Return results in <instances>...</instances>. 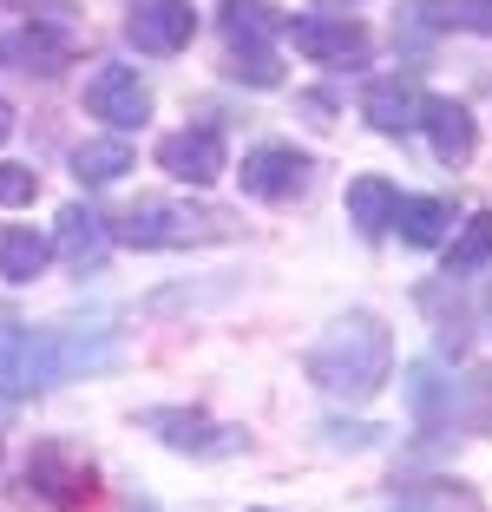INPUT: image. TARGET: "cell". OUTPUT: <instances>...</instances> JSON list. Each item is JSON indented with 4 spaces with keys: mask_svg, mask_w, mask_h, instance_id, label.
<instances>
[{
    "mask_svg": "<svg viewBox=\"0 0 492 512\" xmlns=\"http://www.w3.org/2000/svg\"><path fill=\"white\" fill-rule=\"evenodd\" d=\"M125 171H132V145H125V138H86V145L73 151L79 184H119Z\"/></svg>",
    "mask_w": 492,
    "mask_h": 512,
    "instance_id": "cell-18",
    "label": "cell"
},
{
    "mask_svg": "<svg viewBox=\"0 0 492 512\" xmlns=\"http://www.w3.org/2000/svg\"><path fill=\"white\" fill-rule=\"evenodd\" d=\"M269 33H283L276 7H263V0H230L224 7V46H269Z\"/></svg>",
    "mask_w": 492,
    "mask_h": 512,
    "instance_id": "cell-19",
    "label": "cell"
},
{
    "mask_svg": "<svg viewBox=\"0 0 492 512\" xmlns=\"http://www.w3.org/2000/svg\"><path fill=\"white\" fill-rule=\"evenodd\" d=\"M486 263H492V211H479V217H466L460 237H453L447 276H473V270H486Z\"/></svg>",
    "mask_w": 492,
    "mask_h": 512,
    "instance_id": "cell-20",
    "label": "cell"
},
{
    "mask_svg": "<svg viewBox=\"0 0 492 512\" xmlns=\"http://www.w3.org/2000/svg\"><path fill=\"white\" fill-rule=\"evenodd\" d=\"M283 33L296 40V53H309L322 66H368V53H374L368 27L348 14H296V20H283Z\"/></svg>",
    "mask_w": 492,
    "mask_h": 512,
    "instance_id": "cell-4",
    "label": "cell"
},
{
    "mask_svg": "<svg viewBox=\"0 0 492 512\" xmlns=\"http://www.w3.org/2000/svg\"><path fill=\"white\" fill-rule=\"evenodd\" d=\"M0 7H20V14H40V20H60V14H79V0H0Z\"/></svg>",
    "mask_w": 492,
    "mask_h": 512,
    "instance_id": "cell-25",
    "label": "cell"
},
{
    "mask_svg": "<svg viewBox=\"0 0 492 512\" xmlns=\"http://www.w3.org/2000/svg\"><path fill=\"white\" fill-rule=\"evenodd\" d=\"M420 125H427V145L440 165H466L473 158L479 132H473V112L460 99H420Z\"/></svg>",
    "mask_w": 492,
    "mask_h": 512,
    "instance_id": "cell-10",
    "label": "cell"
},
{
    "mask_svg": "<svg viewBox=\"0 0 492 512\" xmlns=\"http://www.w3.org/2000/svg\"><path fill=\"white\" fill-rule=\"evenodd\" d=\"M158 165L171 171L178 184H217V178H224V138L210 132V125H197V132H171V138H158Z\"/></svg>",
    "mask_w": 492,
    "mask_h": 512,
    "instance_id": "cell-9",
    "label": "cell"
},
{
    "mask_svg": "<svg viewBox=\"0 0 492 512\" xmlns=\"http://www.w3.org/2000/svg\"><path fill=\"white\" fill-rule=\"evenodd\" d=\"M66 60H73V46H66L53 27H14V33H0V66H7V73L53 79Z\"/></svg>",
    "mask_w": 492,
    "mask_h": 512,
    "instance_id": "cell-11",
    "label": "cell"
},
{
    "mask_svg": "<svg viewBox=\"0 0 492 512\" xmlns=\"http://www.w3.org/2000/svg\"><path fill=\"white\" fill-rule=\"evenodd\" d=\"M7 132H14V106H0V138H7Z\"/></svg>",
    "mask_w": 492,
    "mask_h": 512,
    "instance_id": "cell-26",
    "label": "cell"
},
{
    "mask_svg": "<svg viewBox=\"0 0 492 512\" xmlns=\"http://www.w3.org/2000/svg\"><path fill=\"white\" fill-rule=\"evenodd\" d=\"M151 434H158L164 447H178V453H204V460H224V453L243 447L237 427H217L210 414H191V407H158V414H151Z\"/></svg>",
    "mask_w": 492,
    "mask_h": 512,
    "instance_id": "cell-7",
    "label": "cell"
},
{
    "mask_svg": "<svg viewBox=\"0 0 492 512\" xmlns=\"http://www.w3.org/2000/svg\"><path fill=\"white\" fill-rule=\"evenodd\" d=\"M414 14L440 20V27H466V33H492V0H440V7H414Z\"/></svg>",
    "mask_w": 492,
    "mask_h": 512,
    "instance_id": "cell-23",
    "label": "cell"
},
{
    "mask_svg": "<svg viewBox=\"0 0 492 512\" xmlns=\"http://www.w3.org/2000/svg\"><path fill=\"white\" fill-rule=\"evenodd\" d=\"M361 112L374 119V132H414L420 125V92L407 86V79H381V86H368Z\"/></svg>",
    "mask_w": 492,
    "mask_h": 512,
    "instance_id": "cell-16",
    "label": "cell"
},
{
    "mask_svg": "<svg viewBox=\"0 0 492 512\" xmlns=\"http://www.w3.org/2000/svg\"><path fill=\"white\" fill-rule=\"evenodd\" d=\"M394 204H401V191H394L388 178H355L348 184V224H355L368 243L394 230Z\"/></svg>",
    "mask_w": 492,
    "mask_h": 512,
    "instance_id": "cell-14",
    "label": "cell"
},
{
    "mask_svg": "<svg viewBox=\"0 0 492 512\" xmlns=\"http://www.w3.org/2000/svg\"><path fill=\"white\" fill-rule=\"evenodd\" d=\"M53 250H60L73 270H99L105 250H112V230H105L99 211H86V204H66V211H60V230H53Z\"/></svg>",
    "mask_w": 492,
    "mask_h": 512,
    "instance_id": "cell-12",
    "label": "cell"
},
{
    "mask_svg": "<svg viewBox=\"0 0 492 512\" xmlns=\"http://www.w3.org/2000/svg\"><path fill=\"white\" fill-rule=\"evenodd\" d=\"M230 79H243V86H283V66H276V53L269 46H230Z\"/></svg>",
    "mask_w": 492,
    "mask_h": 512,
    "instance_id": "cell-22",
    "label": "cell"
},
{
    "mask_svg": "<svg viewBox=\"0 0 492 512\" xmlns=\"http://www.w3.org/2000/svg\"><path fill=\"white\" fill-rule=\"evenodd\" d=\"M191 33H197V14L184 0H138L132 20H125V40L138 53H178V46H191Z\"/></svg>",
    "mask_w": 492,
    "mask_h": 512,
    "instance_id": "cell-8",
    "label": "cell"
},
{
    "mask_svg": "<svg viewBox=\"0 0 492 512\" xmlns=\"http://www.w3.org/2000/svg\"><path fill=\"white\" fill-rule=\"evenodd\" d=\"M230 211H210V204H171V197H138L125 211L119 237L138 250H184V243H217L230 237Z\"/></svg>",
    "mask_w": 492,
    "mask_h": 512,
    "instance_id": "cell-2",
    "label": "cell"
},
{
    "mask_svg": "<svg viewBox=\"0 0 492 512\" xmlns=\"http://www.w3.org/2000/svg\"><path fill=\"white\" fill-rule=\"evenodd\" d=\"M328 7H355V0H328Z\"/></svg>",
    "mask_w": 492,
    "mask_h": 512,
    "instance_id": "cell-27",
    "label": "cell"
},
{
    "mask_svg": "<svg viewBox=\"0 0 492 512\" xmlns=\"http://www.w3.org/2000/svg\"><path fill=\"white\" fill-rule=\"evenodd\" d=\"M388 368H394V335H388V322L368 316V309L342 316L309 355V381L322 394H335V401H368V394H381Z\"/></svg>",
    "mask_w": 492,
    "mask_h": 512,
    "instance_id": "cell-1",
    "label": "cell"
},
{
    "mask_svg": "<svg viewBox=\"0 0 492 512\" xmlns=\"http://www.w3.org/2000/svg\"><path fill=\"white\" fill-rule=\"evenodd\" d=\"M407 401H414V414L427 427H440L453 414V381H440L427 362H420V368H407Z\"/></svg>",
    "mask_w": 492,
    "mask_h": 512,
    "instance_id": "cell-21",
    "label": "cell"
},
{
    "mask_svg": "<svg viewBox=\"0 0 492 512\" xmlns=\"http://www.w3.org/2000/svg\"><path fill=\"white\" fill-rule=\"evenodd\" d=\"M86 112L105 119L112 132L145 125L151 119V92H145V79H138V66H99V73L86 79Z\"/></svg>",
    "mask_w": 492,
    "mask_h": 512,
    "instance_id": "cell-5",
    "label": "cell"
},
{
    "mask_svg": "<svg viewBox=\"0 0 492 512\" xmlns=\"http://www.w3.org/2000/svg\"><path fill=\"white\" fill-rule=\"evenodd\" d=\"M394 230H401V243H414V250H433V243H447V230H453V204L447 197H401V204H394Z\"/></svg>",
    "mask_w": 492,
    "mask_h": 512,
    "instance_id": "cell-15",
    "label": "cell"
},
{
    "mask_svg": "<svg viewBox=\"0 0 492 512\" xmlns=\"http://www.w3.org/2000/svg\"><path fill=\"white\" fill-rule=\"evenodd\" d=\"M20 480H27V493L46 499V506H86V499L99 493V473H92V460H86L79 447H66V440H40V447L27 453Z\"/></svg>",
    "mask_w": 492,
    "mask_h": 512,
    "instance_id": "cell-3",
    "label": "cell"
},
{
    "mask_svg": "<svg viewBox=\"0 0 492 512\" xmlns=\"http://www.w3.org/2000/svg\"><path fill=\"white\" fill-rule=\"evenodd\" d=\"M33 197H40L33 165H0V204H33Z\"/></svg>",
    "mask_w": 492,
    "mask_h": 512,
    "instance_id": "cell-24",
    "label": "cell"
},
{
    "mask_svg": "<svg viewBox=\"0 0 492 512\" xmlns=\"http://www.w3.org/2000/svg\"><path fill=\"white\" fill-rule=\"evenodd\" d=\"M309 158H302L296 145H256L250 158H243V191L250 197H263V204H289V197H302L309 191Z\"/></svg>",
    "mask_w": 492,
    "mask_h": 512,
    "instance_id": "cell-6",
    "label": "cell"
},
{
    "mask_svg": "<svg viewBox=\"0 0 492 512\" xmlns=\"http://www.w3.org/2000/svg\"><path fill=\"white\" fill-rule=\"evenodd\" d=\"M27 388H33V329L14 309H0V407H14Z\"/></svg>",
    "mask_w": 492,
    "mask_h": 512,
    "instance_id": "cell-13",
    "label": "cell"
},
{
    "mask_svg": "<svg viewBox=\"0 0 492 512\" xmlns=\"http://www.w3.org/2000/svg\"><path fill=\"white\" fill-rule=\"evenodd\" d=\"M46 256H53L46 237H33V230H20V224H0V276H7V283H33V276L46 270Z\"/></svg>",
    "mask_w": 492,
    "mask_h": 512,
    "instance_id": "cell-17",
    "label": "cell"
}]
</instances>
